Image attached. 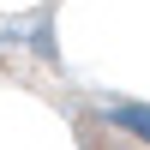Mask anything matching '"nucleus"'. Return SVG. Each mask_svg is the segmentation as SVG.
Here are the masks:
<instances>
[{
	"instance_id": "f257e3e1",
	"label": "nucleus",
	"mask_w": 150,
	"mask_h": 150,
	"mask_svg": "<svg viewBox=\"0 0 150 150\" xmlns=\"http://www.w3.org/2000/svg\"><path fill=\"white\" fill-rule=\"evenodd\" d=\"M90 150H150V132H132V126H90Z\"/></svg>"
}]
</instances>
